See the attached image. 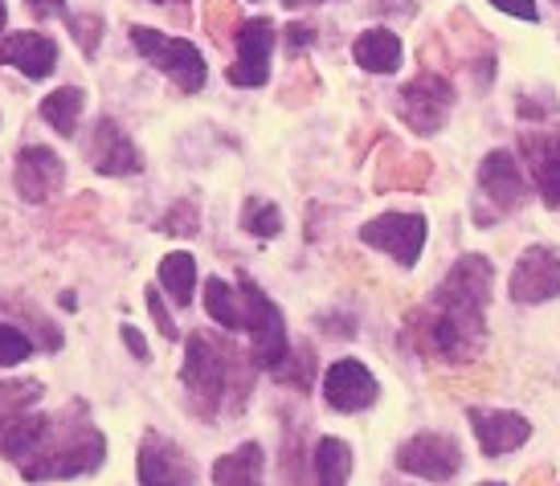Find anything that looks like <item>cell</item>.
Listing matches in <instances>:
<instances>
[{"label": "cell", "instance_id": "cell-1", "mask_svg": "<svg viewBox=\"0 0 560 486\" xmlns=\"http://www.w3.org/2000/svg\"><path fill=\"white\" fill-rule=\"evenodd\" d=\"M491 283H495L491 258H482V253L458 258L451 274L438 283L430 307L413 311L409 323H405V331L418 344V352L446 364L479 360L482 347H487L482 307L491 303Z\"/></svg>", "mask_w": 560, "mask_h": 486}, {"label": "cell", "instance_id": "cell-2", "mask_svg": "<svg viewBox=\"0 0 560 486\" xmlns=\"http://www.w3.org/2000/svg\"><path fill=\"white\" fill-rule=\"evenodd\" d=\"M107 458V438L98 434V425L86 422L82 408H66L62 417H49V429L33 446L25 462H16L30 483H54V478H79L103 466Z\"/></svg>", "mask_w": 560, "mask_h": 486}, {"label": "cell", "instance_id": "cell-3", "mask_svg": "<svg viewBox=\"0 0 560 486\" xmlns=\"http://www.w3.org/2000/svg\"><path fill=\"white\" fill-rule=\"evenodd\" d=\"M237 356H242V352H234L225 340L209 335V331H192V335H188L180 380H185V392H188V408H192L197 417H205V422L218 417V408L225 405V392L234 389ZM237 380L249 384V372H242Z\"/></svg>", "mask_w": 560, "mask_h": 486}, {"label": "cell", "instance_id": "cell-4", "mask_svg": "<svg viewBox=\"0 0 560 486\" xmlns=\"http://www.w3.org/2000/svg\"><path fill=\"white\" fill-rule=\"evenodd\" d=\"M237 286H242V311H246V319H242V331L249 335V364H254V368H270V372H275V368L287 360V352H291V344H287V323H282V311L262 295V286L249 283L246 274H237Z\"/></svg>", "mask_w": 560, "mask_h": 486}, {"label": "cell", "instance_id": "cell-5", "mask_svg": "<svg viewBox=\"0 0 560 486\" xmlns=\"http://www.w3.org/2000/svg\"><path fill=\"white\" fill-rule=\"evenodd\" d=\"M131 46L143 54V62H152L160 74H168L185 95H197L205 86V58L201 49L185 42V37H168V33L152 29V25H136L131 29Z\"/></svg>", "mask_w": 560, "mask_h": 486}, {"label": "cell", "instance_id": "cell-6", "mask_svg": "<svg viewBox=\"0 0 560 486\" xmlns=\"http://www.w3.org/2000/svg\"><path fill=\"white\" fill-rule=\"evenodd\" d=\"M454 107V86L434 70H421L413 82L401 86V98H397V115L413 127L418 135H434L446 127V115Z\"/></svg>", "mask_w": 560, "mask_h": 486}, {"label": "cell", "instance_id": "cell-7", "mask_svg": "<svg viewBox=\"0 0 560 486\" xmlns=\"http://www.w3.org/2000/svg\"><path fill=\"white\" fill-rule=\"evenodd\" d=\"M397 466L413 478H425V483H451L458 466H463V446L451 438V434H413L409 441H401L397 450Z\"/></svg>", "mask_w": 560, "mask_h": 486}, {"label": "cell", "instance_id": "cell-8", "mask_svg": "<svg viewBox=\"0 0 560 486\" xmlns=\"http://www.w3.org/2000/svg\"><path fill=\"white\" fill-rule=\"evenodd\" d=\"M425 237H430V225L421 213H381L373 217L364 229H360V241L373 246V250L397 258L401 266H413L425 250Z\"/></svg>", "mask_w": 560, "mask_h": 486}, {"label": "cell", "instance_id": "cell-9", "mask_svg": "<svg viewBox=\"0 0 560 486\" xmlns=\"http://www.w3.org/2000/svg\"><path fill=\"white\" fill-rule=\"evenodd\" d=\"M237 62L230 66L225 79L234 86H266L270 82V54H275V21L270 16H254V21H242L237 25Z\"/></svg>", "mask_w": 560, "mask_h": 486}, {"label": "cell", "instance_id": "cell-10", "mask_svg": "<svg viewBox=\"0 0 560 486\" xmlns=\"http://www.w3.org/2000/svg\"><path fill=\"white\" fill-rule=\"evenodd\" d=\"M140 486H197V466L192 458L172 438L148 429L140 441V462H136Z\"/></svg>", "mask_w": 560, "mask_h": 486}, {"label": "cell", "instance_id": "cell-11", "mask_svg": "<svg viewBox=\"0 0 560 486\" xmlns=\"http://www.w3.org/2000/svg\"><path fill=\"white\" fill-rule=\"evenodd\" d=\"M515 303H548V298H560V258L557 250L548 246H528L520 253V262L512 270V283H508Z\"/></svg>", "mask_w": 560, "mask_h": 486}, {"label": "cell", "instance_id": "cell-12", "mask_svg": "<svg viewBox=\"0 0 560 486\" xmlns=\"http://www.w3.org/2000/svg\"><path fill=\"white\" fill-rule=\"evenodd\" d=\"M470 429L487 458H508L532 438V422L512 408H470Z\"/></svg>", "mask_w": 560, "mask_h": 486}, {"label": "cell", "instance_id": "cell-13", "mask_svg": "<svg viewBox=\"0 0 560 486\" xmlns=\"http://www.w3.org/2000/svg\"><path fill=\"white\" fill-rule=\"evenodd\" d=\"M381 384L360 360H336L324 372V401L336 413H364L369 405H376Z\"/></svg>", "mask_w": 560, "mask_h": 486}, {"label": "cell", "instance_id": "cell-14", "mask_svg": "<svg viewBox=\"0 0 560 486\" xmlns=\"http://www.w3.org/2000/svg\"><path fill=\"white\" fill-rule=\"evenodd\" d=\"M13 180H16V192H21L25 201L42 204V201H49L54 192L62 189L66 164H62V156H58L54 147H42V143H33V147H21V156H16V168H13Z\"/></svg>", "mask_w": 560, "mask_h": 486}, {"label": "cell", "instance_id": "cell-15", "mask_svg": "<svg viewBox=\"0 0 560 486\" xmlns=\"http://www.w3.org/2000/svg\"><path fill=\"white\" fill-rule=\"evenodd\" d=\"M86 152H91L94 173H103V176H136L143 168L140 147L127 140V131L115 123V119H98V123H94Z\"/></svg>", "mask_w": 560, "mask_h": 486}, {"label": "cell", "instance_id": "cell-16", "mask_svg": "<svg viewBox=\"0 0 560 486\" xmlns=\"http://www.w3.org/2000/svg\"><path fill=\"white\" fill-rule=\"evenodd\" d=\"M479 189L482 197L495 204V217L499 213H512L515 204L524 201V173H520V159L512 152H491V156L479 164Z\"/></svg>", "mask_w": 560, "mask_h": 486}, {"label": "cell", "instance_id": "cell-17", "mask_svg": "<svg viewBox=\"0 0 560 486\" xmlns=\"http://www.w3.org/2000/svg\"><path fill=\"white\" fill-rule=\"evenodd\" d=\"M0 62L16 66L25 79H49L58 70V46L46 33H9L0 46Z\"/></svg>", "mask_w": 560, "mask_h": 486}, {"label": "cell", "instance_id": "cell-18", "mask_svg": "<svg viewBox=\"0 0 560 486\" xmlns=\"http://www.w3.org/2000/svg\"><path fill=\"white\" fill-rule=\"evenodd\" d=\"M524 156L532 164V176H536V189L545 197L548 209H560V131H536V135H524Z\"/></svg>", "mask_w": 560, "mask_h": 486}, {"label": "cell", "instance_id": "cell-19", "mask_svg": "<svg viewBox=\"0 0 560 486\" xmlns=\"http://www.w3.org/2000/svg\"><path fill=\"white\" fill-rule=\"evenodd\" d=\"M352 58L369 74H393V70H401L405 46L393 29H364L352 42Z\"/></svg>", "mask_w": 560, "mask_h": 486}, {"label": "cell", "instance_id": "cell-20", "mask_svg": "<svg viewBox=\"0 0 560 486\" xmlns=\"http://www.w3.org/2000/svg\"><path fill=\"white\" fill-rule=\"evenodd\" d=\"M266 454L258 441L237 446L234 454H221L213 462V486H262Z\"/></svg>", "mask_w": 560, "mask_h": 486}, {"label": "cell", "instance_id": "cell-21", "mask_svg": "<svg viewBox=\"0 0 560 486\" xmlns=\"http://www.w3.org/2000/svg\"><path fill=\"white\" fill-rule=\"evenodd\" d=\"M49 429L46 413H16V417H4L0 422V454L9 462H25L33 454V446L42 441V434Z\"/></svg>", "mask_w": 560, "mask_h": 486}, {"label": "cell", "instance_id": "cell-22", "mask_svg": "<svg viewBox=\"0 0 560 486\" xmlns=\"http://www.w3.org/2000/svg\"><path fill=\"white\" fill-rule=\"evenodd\" d=\"M315 486H348L352 478V446L343 438H319L315 441Z\"/></svg>", "mask_w": 560, "mask_h": 486}, {"label": "cell", "instance_id": "cell-23", "mask_svg": "<svg viewBox=\"0 0 560 486\" xmlns=\"http://www.w3.org/2000/svg\"><path fill=\"white\" fill-rule=\"evenodd\" d=\"M160 286H164V295H168L176 307H188V303H192V291H197V258L185 250L168 253V258L160 262Z\"/></svg>", "mask_w": 560, "mask_h": 486}, {"label": "cell", "instance_id": "cell-24", "mask_svg": "<svg viewBox=\"0 0 560 486\" xmlns=\"http://www.w3.org/2000/svg\"><path fill=\"white\" fill-rule=\"evenodd\" d=\"M205 311L213 323H221L225 331H242V286H230L225 278H205Z\"/></svg>", "mask_w": 560, "mask_h": 486}, {"label": "cell", "instance_id": "cell-25", "mask_svg": "<svg viewBox=\"0 0 560 486\" xmlns=\"http://www.w3.org/2000/svg\"><path fill=\"white\" fill-rule=\"evenodd\" d=\"M82 107H86V95H82L79 86H62V91H54V95L42 98V119H46L58 135H74L82 119Z\"/></svg>", "mask_w": 560, "mask_h": 486}, {"label": "cell", "instance_id": "cell-26", "mask_svg": "<svg viewBox=\"0 0 560 486\" xmlns=\"http://www.w3.org/2000/svg\"><path fill=\"white\" fill-rule=\"evenodd\" d=\"M275 377L282 380V384H291V389H312V377H315V352L312 344H299L287 352V360L275 368Z\"/></svg>", "mask_w": 560, "mask_h": 486}, {"label": "cell", "instance_id": "cell-27", "mask_svg": "<svg viewBox=\"0 0 560 486\" xmlns=\"http://www.w3.org/2000/svg\"><path fill=\"white\" fill-rule=\"evenodd\" d=\"M37 401H42L37 380H0V422L16 417V413H30Z\"/></svg>", "mask_w": 560, "mask_h": 486}, {"label": "cell", "instance_id": "cell-28", "mask_svg": "<svg viewBox=\"0 0 560 486\" xmlns=\"http://www.w3.org/2000/svg\"><path fill=\"white\" fill-rule=\"evenodd\" d=\"M242 229L254 237H279L282 234V213L279 204L270 201H258V197H249L246 209H242Z\"/></svg>", "mask_w": 560, "mask_h": 486}, {"label": "cell", "instance_id": "cell-29", "mask_svg": "<svg viewBox=\"0 0 560 486\" xmlns=\"http://www.w3.org/2000/svg\"><path fill=\"white\" fill-rule=\"evenodd\" d=\"M33 340L16 323H0V368H13V364L30 360Z\"/></svg>", "mask_w": 560, "mask_h": 486}, {"label": "cell", "instance_id": "cell-30", "mask_svg": "<svg viewBox=\"0 0 560 486\" xmlns=\"http://www.w3.org/2000/svg\"><path fill=\"white\" fill-rule=\"evenodd\" d=\"M205 21H209V33H213L218 42H225V37L237 33V25H242L234 0H205Z\"/></svg>", "mask_w": 560, "mask_h": 486}, {"label": "cell", "instance_id": "cell-31", "mask_svg": "<svg viewBox=\"0 0 560 486\" xmlns=\"http://www.w3.org/2000/svg\"><path fill=\"white\" fill-rule=\"evenodd\" d=\"M197 221H201L197 204H192V201H180V204H172L168 213H164L160 229H164V234H176V237H192V234H197Z\"/></svg>", "mask_w": 560, "mask_h": 486}, {"label": "cell", "instance_id": "cell-32", "mask_svg": "<svg viewBox=\"0 0 560 486\" xmlns=\"http://www.w3.org/2000/svg\"><path fill=\"white\" fill-rule=\"evenodd\" d=\"M70 33H74V42L82 46V54H94V49H98V37H103V16H94V13L70 16Z\"/></svg>", "mask_w": 560, "mask_h": 486}, {"label": "cell", "instance_id": "cell-33", "mask_svg": "<svg viewBox=\"0 0 560 486\" xmlns=\"http://www.w3.org/2000/svg\"><path fill=\"white\" fill-rule=\"evenodd\" d=\"M148 311H152V319H156V328L164 340H176V323H172L168 307H164V298H160V291H148Z\"/></svg>", "mask_w": 560, "mask_h": 486}, {"label": "cell", "instance_id": "cell-34", "mask_svg": "<svg viewBox=\"0 0 560 486\" xmlns=\"http://www.w3.org/2000/svg\"><path fill=\"white\" fill-rule=\"evenodd\" d=\"M499 13L508 16H520V21H540V9H536V0H491Z\"/></svg>", "mask_w": 560, "mask_h": 486}, {"label": "cell", "instance_id": "cell-35", "mask_svg": "<svg viewBox=\"0 0 560 486\" xmlns=\"http://www.w3.org/2000/svg\"><path fill=\"white\" fill-rule=\"evenodd\" d=\"M312 42H315V25H307V21H295V25H287V49H291V54L307 49Z\"/></svg>", "mask_w": 560, "mask_h": 486}, {"label": "cell", "instance_id": "cell-36", "mask_svg": "<svg viewBox=\"0 0 560 486\" xmlns=\"http://www.w3.org/2000/svg\"><path fill=\"white\" fill-rule=\"evenodd\" d=\"M33 21H49V16H62L66 13V0H25Z\"/></svg>", "mask_w": 560, "mask_h": 486}, {"label": "cell", "instance_id": "cell-37", "mask_svg": "<svg viewBox=\"0 0 560 486\" xmlns=\"http://www.w3.org/2000/svg\"><path fill=\"white\" fill-rule=\"evenodd\" d=\"M124 344L131 347V356H136V360H152V352H148V340H143L136 328H124Z\"/></svg>", "mask_w": 560, "mask_h": 486}, {"label": "cell", "instance_id": "cell-38", "mask_svg": "<svg viewBox=\"0 0 560 486\" xmlns=\"http://www.w3.org/2000/svg\"><path fill=\"white\" fill-rule=\"evenodd\" d=\"M287 9H312V4H324V0H282Z\"/></svg>", "mask_w": 560, "mask_h": 486}, {"label": "cell", "instance_id": "cell-39", "mask_svg": "<svg viewBox=\"0 0 560 486\" xmlns=\"http://www.w3.org/2000/svg\"><path fill=\"white\" fill-rule=\"evenodd\" d=\"M4 21H9V4L0 0V29H4Z\"/></svg>", "mask_w": 560, "mask_h": 486}, {"label": "cell", "instance_id": "cell-40", "mask_svg": "<svg viewBox=\"0 0 560 486\" xmlns=\"http://www.w3.org/2000/svg\"><path fill=\"white\" fill-rule=\"evenodd\" d=\"M479 486H503V483H479Z\"/></svg>", "mask_w": 560, "mask_h": 486}, {"label": "cell", "instance_id": "cell-41", "mask_svg": "<svg viewBox=\"0 0 560 486\" xmlns=\"http://www.w3.org/2000/svg\"><path fill=\"white\" fill-rule=\"evenodd\" d=\"M557 4H560V0H557Z\"/></svg>", "mask_w": 560, "mask_h": 486}, {"label": "cell", "instance_id": "cell-42", "mask_svg": "<svg viewBox=\"0 0 560 486\" xmlns=\"http://www.w3.org/2000/svg\"><path fill=\"white\" fill-rule=\"evenodd\" d=\"M156 4H160V0H156Z\"/></svg>", "mask_w": 560, "mask_h": 486}]
</instances>
